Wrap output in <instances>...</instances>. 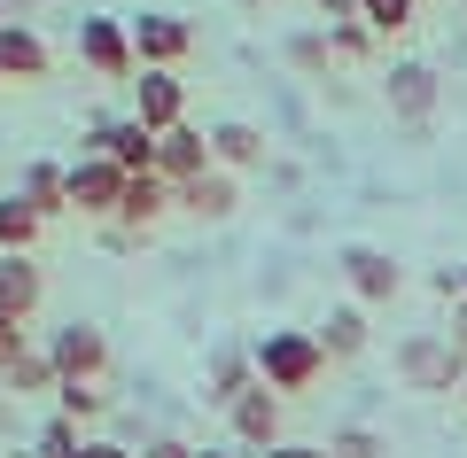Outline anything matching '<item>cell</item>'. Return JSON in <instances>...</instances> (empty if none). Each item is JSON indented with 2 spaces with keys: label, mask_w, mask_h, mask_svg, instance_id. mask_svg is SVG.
<instances>
[{
  "label": "cell",
  "mask_w": 467,
  "mask_h": 458,
  "mask_svg": "<svg viewBox=\"0 0 467 458\" xmlns=\"http://www.w3.org/2000/svg\"><path fill=\"white\" fill-rule=\"evenodd\" d=\"M250 358H257V381L273 396H312L327 381V350H319L312 327H273L265 342H250Z\"/></svg>",
  "instance_id": "obj_1"
},
{
  "label": "cell",
  "mask_w": 467,
  "mask_h": 458,
  "mask_svg": "<svg viewBox=\"0 0 467 458\" xmlns=\"http://www.w3.org/2000/svg\"><path fill=\"white\" fill-rule=\"evenodd\" d=\"M389 365H398V381L413 396H460L467 389V350L451 334H398Z\"/></svg>",
  "instance_id": "obj_2"
},
{
  "label": "cell",
  "mask_w": 467,
  "mask_h": 458,
  "mask_svg": "<svg viewBox=\"0 0 467 458\" xmlns=\"http://www.w3.org/2000/svg\"><path fill=\"white\" fill-rule=\"evenodd\" d=\"M78 156H109L125 179H149V171H156V132L140 125V117H94Z\"/></svg>",
  "instance_id": "obj_3"
},
{
  "label": "cell",
  "mask_w": 467,
  "mask_h": 458,
  "mask_svg": "<svg viewBox=\"0 0 467 458\" xmlns=\"http://www.w3.org/2000/svg\"><path fill=\"white\" fill-rule=\"evenodd\" d=\"M382 101L398 125H429L436 109H444V78H436V63H420V55H398V63L382 70Z\"/></svg>",
  "instance_id": "obj_4"
},
{
  "label": "cell",
  "mask_w": 467,
  "mask_h": 458,
  "mask_svg": "<svg viewBox=\"0 0 467 458\" xmlns=\"http://www.w3.org/2000/svg\"><path fill=\"white\" fill-rule=\"evenodd\" d=\"M335 272L350 280V303H367V311L398 303V288H405V264L389 257V249H374V241H350L343 257H335Z\"/></svg>",
  "instance_id": "obj_5"
},
{
  "label": "cell",
  "mask_w": 467,
  "mask_h": 458,
  "mask_svg": "<svg viewBox=\"0 0 467 458\" xmlns=\"http://www.w3.org/2000/svg\"><path fill=\"white\" fill-rule=\"evenodd\" d=\"M125 32H133V63L140 70H180L187 47H195V24L171 16V8H149V16H133Z\"/></svg>",
  "instance_id": "obj_6"
},
{
  "label": "cell",
  "mask_w": 467,
  "mask_h": 458,
  "mask_svg": "<svg viewBox=\"0 0 467 458\" xmlns=\"http://www.w3.org/2000/svg\"><path fill=\"white\" fill-rule=\"evenodd\" d=\"M78 63L94 70V78H125V86L140 78V63H133V32H125L117 16H86V24H78Z\"/></svg>",
  "instance_id": "obj_7"
},
{
  "label": "cell",
  "mask_w": 467,
  "mask_h": 458,
  "mask_svg": "<svg viewBox=\"0 0 467 458\" xmlns=\"http://www.w3.org/2000/svg\"><path fill=\"white\" fill-rule=\"evenodd\" d=\"M47 358H55V381H101L109 373V342H101V327H86V319L55 327Z\"/></svg>",
  "instance_id": "obj_8"
},
{
  "label": "cell",
  "mask_w": 467,
  "mask_h": 458,
  "mask_svg": "<svg viewBox=\"0 0 467 458\" xmlns=\"http://www.w3.org/2000/svg\"><path fill=\"white\" fill-rule=\"evenodd\" d=\"M226 427H234V443H242V451H273V443H288L281 435V396L265 389V381H257V389H242L226 404Z\"/></svg>",
  "instance_id": "obj_9"
},
{
  "label": "cell",
  "mask_w": 467,
  "mask_h": 458,
  "mask_svg": "<svg viewBox=\"0 0 467 458\" xmlns=\"http://www.w3.org/2000/svg\"><path fill=\"white\" fill-rule=\"evenodd\" d=\"M117 202H125V171L109 156H78L70 164V210L78 218H117Z\"/></svg>",
  "instance_id": "obj_10"
},
{
  "label": "cell",
  "mask_w": 467,
  "mask_h": 458,
  "mask_svg": "<svg viewBox=\"0 0 467 458\" xmlns=\"http://www.w3.org/2000/svg\"><path fill=\"white\" fill-rule=\"evenodd\" d=\"M133 117L149 132L187 125V78H180V70H140V78H133Z\"/></svg>",
  "instance_id": "obj_11"
},
{
  "label": "cell",
  "mask_w": 467,
  "mask_h": 458,
  "mask_svg": "<svg viewBox=\"0 0 467 458\" xmlns=\"http://www.w3.org/2000/svg\"><path fill=\"white\" fill-rule=\"evenodd\" d=\"M202 171H211V132H195V125L156 132V179L164 187H187V179H202Z\"/></svg>",
  "instance_id": "obj_12"
},
{
  "label": "cell",
  "mask_w": 467,
  "mask_h": 458,
  "mask_svg": "<svg viewBox=\"0 0 467 458\" xmlns=\"http://www.w3.org/2000/svg\"><path fill=\"white\" fill-rule=\"evenodd\" d=\"M55 70V55H47V39L32 32V24H0V86H39Z\"/></svg>",
  "instance_id": "obj_13"
},
{
  "label": "cell",
  "mask_w": 467,
  "mask_h": 458,
  "mask_svg": "<svg viewBox=\"0 0 467 458\" xmlns=\"http://www.w3.org/2000/svg\"><path fill=\"white\" fill-rule=\"evenodd\" d=\"M242 389H257V358H250V342H218V350H211V373H202V404L226 412Z\"/></svg>",
  "instance_id": "obj_14"
},
{
  "label": "cell",
  "mask_w": 467,
  "mask_h": 458,
  "mask_svg": "<svg viewBox=\"0 0 467 458\" xmlns=\"http://www.w3.org/2000/svg\"><path fill=\"white\" fill-rule=\"evenodd\" d=\"M234 202H242V187H234V171H202V179H187V187H171V210H187V218H202V226H218V218H234Z\"/></svg>",
  "instance_id": "obj_15"
},
{
  "label": "cell",
  "mask_w": 467,
  "mask_h": 458,
  "mask_svg": "<svg viewBox=\"0 0 467 458\" xmlns=\"http://www.w3.org/2000/svg\"><path fill=\"white\" fill-rule=\"evenodd\" d=\"M273 140L257 125H242V117H226V125H211V164L218 171H265Z\"/></svg>",
  "instance_id": "obj_16"
},
{
  "label": "cell",
  "mask_w": 467,
  "mask_h": 458,
  "mask_svg": "<svg viewBox=\"0 0 467 458\" xmlns=\"http://www.w3.org/2000/svg\"><path fill=\"white\" fill-rule=\"evenodd\" d=\"M312 334H319V350H327V365H350L358 350H367V334H374V327H367V303H335Z\"/></svg>",
  "instance_id": "obj_17"
},
{
  "label": "cell",
  "mask_w": 467,
  "mask_h": 458,
  "mask_svg": "<svg viewBox=\"0 0 467 458\" xmlns=\"http://www.w3.org/2000/svg\"><path fill=\"white\" fill-rule=\"evenodd\" d=\"M39 295H47V280H39L32 257H0V311H8V319H32Z\"/></svg>",
  "instance_id": "obj_18"
},
{
  "label": "cell",
  "mask_w": 467,
  "mask_h": 458,
  "mask_svg": "<svg viewBox=\"0 0 467 458\" xmlns=\"http://www.w3.org/2000/svg\"><path fill=\"white\" fill-rule=\"evenodd\" d=\"M164 210H171V187L156 179V171H149V179H125V202H117V226H125V233H149Z\"/></svg>",
  "instance_id": "obj_19"
},
{
  "label": "cell",
  "mask_w": 467,
  "mask_h": 458,
  "mask_svg": "<svg viewBox=\"0 0 467 458\" xmlns=\"http://www.w3.org/2000/svg\"><path fill=\"white\" fill-rule=\"evenodd\" d=\"M39 233H47V218L32 210V202L16 195V187H8V195H0V257H32V241Z\"/></svg>",
  "instance_id": "obj_20"
},
{
  "label": "cell",
  "mask_w": 467,
  "mask_h": 458,
  "mask_svg": "<svg viewBox=\"0 0 467 458\" xmlns=\"http://www.w3.org/2000/svg\"><path fill=\"white\" fill-rule=\"evenodd\" d=\"M16 195L32 202L39 218H55V210H70V164H24V179H16Z\"/></svg>",
  "instance_id": "obj_21"
},
{
  "label": "cell",
  "mask_w": 467,
  "mask_h": 458,
  "mask_svg": "<svg viewBox=\"0 0 467 458\" xmlns=\"http://www.w3.org/2000/svg\"><path fill=\"white\" fill-rule=\"evenodd\" d=\"M358 24H367L374 39H398L420 24V0H358Z\"/></svg>",
  "instance_id": "obj_22"
},
{
  "label": "cell",
  "mask_w": 467,
  "mask_h": 458,
  "mask_svg": "<svg viewBox=\"0 0 467 458\" xmlns=\"http://www.w3.org/2000/svg\"><path fill=\"white\" fill-rule=\"evenodd\" d=\"M0 389H16V396H39V389H55V358L24 342V358L8 365V373H0Z\"/></svg>",
  "instance_id": "obj_23"
},
{
  "label": "cell",
  "mask_w": 467,
  "mask_h": 458,
  "mask_svg": "<svg viewBox=\"0 0 467 458\" xmlns=\"http://www.w3.org/2000/svg\"><path fill=\"white\" fill-rule=\"evenodd\" d=\"M288 63H296L304 78H335V39L312 24V32H296V39H288Z\"/></svg>",
  "instance_id": "obj_24"
},
{
  "label": "cell",
  "mask_w": 467,
  "mask_h": 458,
  "mask_svg": "<svg viewBox=\"0 0 467 458\" xmlns=\"http://www.w3.org/2000/svg\"><path fill=\"white\" fill-rule=\"evenodd\" d=\"M101 404H109L101 381H55V412L63 420H101Z\"/></svg>",
  "instance_id": "obj_25"
},
{
  "label": "cell",
  "mask_w": 467,
  "mask_h": 458,
  "mask_svg": "<svg viewBox=\"0 0 467 458\" xmlns=\"http://www.w3.org/2000/svg\"><path fill=\"white\" fill-rule=\"evenodd\" d=\"M32 451H39V458H78V451H86V435H78V420H63V412H55V420L39 427Z\"/></svg>",
  "instance_id": "obj_26"
},
{
  "label": "cell",
  "mask_w": 467,
  "mask_h": 458,
  "mask_svg": "<svg viewBox=\"0 0 467 458\" xmlns=\"http://www.w3.org/2000/svg\"><path fill=\"white\" fill-rule=\"evenodd\" d=\"M319 32H327V24H319ZM327 39H335V63H374V47H382L367 24H335Z\"/></svg>",
  "instance_id": "obj_27"
},
{
  "label": "cell",
  "mask_w": 467,
  "mask_h": 458,
  "mask_svg": "<svg viewBox=\"0 0 467 458\" xmlns=\"http://www.w3.org/2000/svg\"><path fill=\"white\" fill-rule=\"evenodd\" d=\"M327 458H382V435H374V427H335Z\"/></svg>",
  "instance_id": "obj_28"
},
{
  "label": "cell",
  "mask_w": 467,
  "mask_h": 458,
  "mask_svg": "<svg viewBox=\"0 0 467 458\" xmlns=\"http://www.w3.org/2000/svg\"><path fill=\"white\" fill-rule=\"evenodd\" d=\"M16 358H24V319H8V311H0V373H8Z\"/></svg>",
  "instance_id": "obj_29"
},
{
  "label": "cell",
  "mask_w": 467,
  "mask_h": 458,
  "mask_svg": "<svg viewBox=\"0 0 467 458\" xmlns=\"http://www.w3.org/2000/svg\"><path fill=\"white\" fill-rule=\"evenodd\" d=\"M312 8H319V24H327V32H335V24H358V0H312Z\"/></svg>",
  "instance_id": "obj_30"
},
{
  "label": "cell",
  "mask_w": 467,
  "mask_h": 458,
  "mask_svg": "<svg viewBox=\"0 0 467 458\" xmlns=\"http://www.w3.org/2000/svg\"><path fill=\"white\" fill-rule=\"evenodd\" d=\"M265 458H327V443H273Z\"/></svg>",
  "instance_id": "obj_31"
},
{
  "label": "cell",
  "mask_w": 467,
  "mask_h": 458,
  "mask_svg": "<svg viewBox=\"0 0 467 458\" xmlns=\"http://www.w3.org/2000/svg\"><path fill=\"white\" fill-rule=\"evenodd\" d=\"M78 458H140V451H125V443H86Z\"/></svg>",
  "instance_id": "obj_32"
},
{
  "label": "cell",
  "mask_w": 467,
  "mask_h": 458,
  "mask_svg": "<svg viewBox=\"0 0 467 458\" xmlns=\"http://www.w3.org/2000/svg\"><path fill=\"white\" fill-rule=\"evenodd\" d=\"M444 334H451V342L467 350V295H460V303H451V327H444Z\"/></svg>",
  "instance_id": "obj_33"
},
{
  "label": "cell",
  "mask_w": 467,
  "mask_h": 458,
  "mask_svg": "<svg viewBox=\"0 0 467 458\" xmlns=\"http://www.w3.org/2000/svg\"><path fill=\"white\" fill-rule=\"evenodd\" d=\"M195 458H242V451H195Z\"/></svg>",
  "instance_id": "obj_34"
},
{
  "label": "cell",
  "mask_w": 467,
  "mask_h": 458,
  "mask_svg": "<svg viewBox=\"0 0 467 458\" xmlns=\"http://www.w3.org/2000/svg\"><path fill=\"white\" fill-rule=\"evenodd\" d=\"M460 295H467V264H460Z\"/></svg>",
  "instance_id": "obj_35"
},
{
  "label": "cell",
  "mask_w": 467,
  "mask_h": 458,
  "mask_svg": "<svg viewBox=\"0 0 467 458\" xmlns=\"http://www.w3.org/2000/svg\"><path fill=\"white\" fill-rule=\"evenodd\" d=\"M0 24H8V0H0Z\"/></svg>",
  "instance_id": "obj_36"
},
{
  "label": "cell",
  "mask_w": 467,
  "mask_h": 458,
  "mask_svg": "<svg viewBox=\"0 0 467 458\" xmlns=\"http://www.w3.org/2000/svg\"><path fill=\"white\" fill-rule=\"evenodd\" d=\"M242 8H257V0H242Z\"/></svg>",
  "instance_id": "obj_37"
},
{
  "label": "cell",
  "mask_w": 467,
  "mask_h": 458,
  "mask_svg": "<svg viewBox=\"0 0 467 458\" xmlns=\"http://www.w3.org/2000/svg\"><path fill=\"white\" fill-rule=\"evenodd\" d=\"M460 404H467V389H460Z\"/></svg>",
  "instance_id": "obj_38"
}]
</instances>
